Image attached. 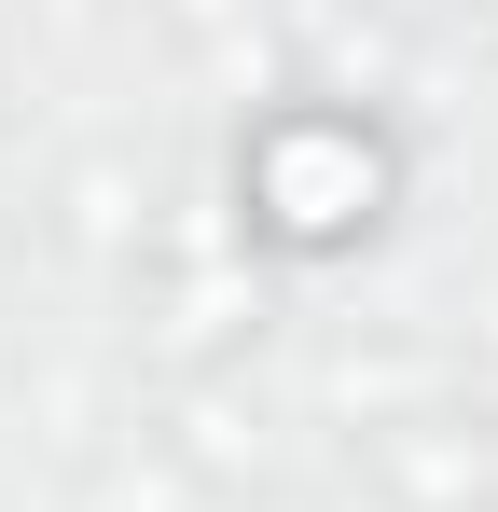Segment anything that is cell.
<instances>
[{
  "mask_svg": "<svg viewBox=\"0 0 498 512\" xmlns=\"http://www.w3.org/2000/svg\"><path fill=\"white\" fill-rule=\"evenodd\" d=\"M388 485H402L415 512H471L485 499V443L457 416H415V429H388Z\"/></svg>",
  "mask_w": 498,
  "mask_h": 512,
  "instance_id": "7a4b0ae2",
  "label": "cell"
},
{
  "mask_svg": "<svg viewBox=\"0 0 498 512\" xmlns=\"http://www.w3.org/2000/svg\"><path fill=\"white\" fill-rule=\"evenodd\" d=\"M388 139L360 125V111H332V97H291L277 125H249V153H236V222L263 236V250H291V263H319L346 250V236H374L388 222Z\"/></svg>",
  "mask_w": 498,
  "mask_h": 512,
  "instance_id": "6da1fadb",
  "label": "cell"
}]
</instances>
